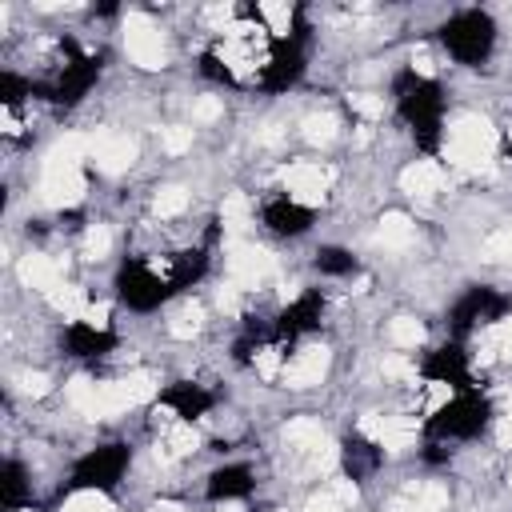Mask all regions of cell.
Listing matches in <instances>:
<instances>
[{
    "instance_id": "cell-1",
    "label": "cell",
    "mask_w": 512,
    "mask_h": 512,
    "mask_svg": "<svg viewBox=\"0 0 512 512\" xmlns=\"http://www.w3.org/2000/svg\"><path fill=\"white\" fill-rule=\"evenodd\" d=\"M84 160H88V136H64L52 144L40 180V192L52 208H72L84 200Z\"/></svg>"
},
{
    "instance_id": "cell-2",
    "label": "cell",
    "mask_w": 512,
    "mask_h": 512,
    "mask_svg": "<svg viewBox=\"0 0 512 512\" xmlns=\"http://www.w3.org/2000/svg\"><path fill=\"white\" fill-rule=\"evenodd\" d=\"M496 156V132L488 120L480 116H460L448 132H444V160L460 172H480L488 168Z\"/></svg>"
},
{
    "instance_id": "cell-3",
    "label": "cell",
    "mask_w": 512,
    "mask_h": 512,
    "mask_svg": "<svg viewBox=\"0 0 512 512\" xmlns=\"http://www.w3.org/2000/svg\"><path fill=\"white\" fill-rule=\"evenodd\" d=\"M224 268H228V280H232L240 292H252V288H260V284L276 272V260H272V252H268V248H260V244L232 240Z\"/></svg>"
},
{
    "instance_id": "cell-4",
    "label": "cell",
    "mask_w": 512,
    "mask_h": 512,
    "mask_svg": "<svg viewBox=\"0 0 512 512\" xmlns=\"http://www.w3.org/2000/svg\"><path fill=\"white\" fill-rule=\"evenodd\" d=\"M280 180H284V196H292L296 204L312 208V204H320V200L328 196L336 172H332L328 164H316V160H292V164L280 172Z\"/></svg>"
},
{
    "instance_id": "cell-5",
    "label": "cell",
    "mask_w": 512,
    "mask_h": 512,
    "mask_svg": "<svg viewBox=\"0 0 512 512\" xmlns=\"http://www.w3.org/2000/svg\"><path fill=\"white\" fill-rule=\"evenodd\" d=\"M488 412H492V404H488L484 396H472V392L460 396V392H456V396L432 416V428H436L440 436H472V432L484 428Z\"/></svg>"
},
{
    "instance_id": "cell-6",
    "label": "cell",
    "mask_w": 512,
    "mask_h": 512,
    "mask_svg": "<svg viewBox=\"0 0 512 512\" xmlns=\"http://www.w3.org/2000/svg\"><path fill=\"white\" fill-rule=\"evenodd\" d=\"M444 44L456 60H480L492 48V20L480 12H464L444 28Z\"/></svg>"
},
{
    "instance_id": "cell-7",
    "label": "cell",
    "mask_w": 512,
    "mask_h": 512,
    "mask_svg": "<svg viewBox=\"0 0 512 512\" xmlns=\"http://www.w3.org/2000/svg\"><path fill=\"white\" fill-rule=\"evenodd\" d=\"M124 48H128L132 64H140V68H164V60H168L164 32L148 16H140V12H132L124 20Z\"/></svg>"
},
{
    "instance_id": "cell-8",
    "label": "cell",
    "mask_w": 512,
    "mask_h": 512,
    "mask_svg": "<svg viewBox=\"0 0 512 512\" xmlns=\"http://www.w3.org/2000/svg\"><path fill=\"white\" fill-rule=\"evenodd\" d=\"M124 464H128L124 448H116V444H104V448L88 452V456L76 464V488H100V492H104L108 484H116V480H120Z\"/></svg>"
},
{
    "instance_id": "cell-9",
    "label": "cell",
    "mask_w": 512,
    "mask_h": 512,
    "mask_svg": "<svg viewBox=\"0 0 512 512\" xmlns=\"http://www.w3.org/2000/svg\"><path fill=\"white\" fill-rule=\"evenodd\" d=\"M88 160H92L100 172L116 176V172H124V168L136 160V144H132V136H124V132H96V136H88Z\"/></svg>"
},
{
    "instance_id": "cell-10",
    "label": "cell",
    "mask_w": 512,
    "mask_h": 512,
    "mask_svg": "<svg viewBox=\"0 0 512 512\" xmlns=\"http://www.w3.org/2000/svg\"><path fill=\"white\" fill-rule=\"evenodd\" d=\"M328 348L324 344H304V348H296L292 352V360L284 364V384L288 388H312V384H320L324 380V372H328Z\"/></svg>"
},
{
    "instance_id": "cell-11",
    "label": "cell",
    "mask_w": 512,
    "mask_h": 512,
    "mask_svg": "<svg viewBox=\"0 0 512 512\" xmlns=\"http://www.w3.org/2000/svg\"><path fill=\"white\" fill-rule=\"evenodd\" d=\"M16 276H20V284L24 288H36V292H52V288H60L64 280V264L60 260H52V256H44V252H28L20 264H16Z\"/></svg>"
},
{
    "instance_id": "cell-12",
    "label": "cell",
    "mask_w": 512,
    "mask_h": 512,
    "mask_svg": "<svg viewBox=\"0 0 512 512\" xmlns=\"http://www.w3.org/2000/svg\"><path fill=\"white\" fill-rule=\"evenodd\" d=\"M444 168L436 164V160H412L404 172H400V188L408 192V196H416V200H428V196H436V192H444Z\"/></svg>"
},
{
    "instance_id": "cell-13",
    "label": "cell",
    "mask_w": 512,
    "mask_h": 512,
    "mask_svg": "<svg viewBox=\"0 0 512 512\" xmlns=\"http://www.w3.org/2000/svg\"><path fill=\"white\" fill-rule=\"evenodd\" d=\"M264 224L272 232H280V236H296V232H304L312 224V208L296 204L292 196H280V200L264 204Z\"/></svg>"
},
{
    "instance_id": "cell-14",
    "label": "cell",
    "mask_w": 512,
    "mask_h": 512,
    "mask_svg": "<svg viewBox=\"0 0 512 512\" xmlns=\"http://www.w3.org/2000/svg\"><path fill=\"white\" fill-rule=\"evenodd\" d=\"M164 404H168L180 420H196V416H204V412L212 408V396H208L204 388H196V384H172V388L164 392Z\"/></svg>"
},
{
    "instance_id": "cell-15",
    "label": "cell",
    "mask_w": 512,
    "mask_h": 512,
    "mask_svg": "<svg viewBox=\"0 0 512 512\" xmlns=\"http://www.w3.org/2000/svg\"><path fill=\"white\" fill-rule=\"evenodd\" d=\"M248 488H252V472L240 468V464L216 468L212 480H208V496L212 500H240V496H248Z\"/></svg>"
},
{
    "instance_id": "cell-16",
    "label": "cell",
    "mask_w": 512,
    "mask_h": 512,
    "mask_svg": "<svg viewBox=\"0 0 512 512\" xmlns=\"http://www.w3.org/2000/svg\"><path fill=\"white\" fill-rule=\"evenodd\" d=\"M248 224H252V204H248V196H240V192L224 196V208H220V228H224V236L240 240V236L248 232Z\"/></svg>"
},
{
    "instance_id": "cell-17",
    "label": "cell",
    "mask_w": 512,
    "mask_h": 512,
    "mask_svg": "<svg viewBox=\"0 0 512 512\" xmlns=\"http://www.w3.org/2000/svg\"><path fill=\"white\" fill-rule=\"evenodd\" d=\"M376 240H380L384 248H408V244L416 240V224H412V216H404V212H388V216L380 220V228H376Z\"/></svg>"
},
{
    "instance_id": "cell-18",
    "label": "cell",
    "mask_w": 512,
    "mask_h": 512,
    "mask_svg": "<svg viewBox=\"0 0 512 512\" xmlns=\"http://www.w3.org/2000/svg\"><path fill=\"white\" fill-rule=\"evenodd\" d=\"M252 16L268 28V36L284 40V36H288V28H292V20H296V8H292V4H256V12H252Z\"/></svg>"
},
{
    "instance_id": "cell-19",
    "label": "cell",
    "mask_w": 512,
    "mask_h": 512,
    "mask_svg": "<svg viewBox=\"0 0 512 512\" xmlns=\"http://www.w3.org/2000/svg\"><path fill=\"white\" fill-rule=\"evenodd\" d=\"M388 340H392V348H400V352H416V348L424 344V324H420L416 316H396V320L388 324Z\"/></svg>"
},
{
    "instance_id": "cell-20",
    "label": "cell",
    "mask_w": 512,
    "mask_h": 512,
    "mask_svg": "<svg viewBox=\"0 0 512 512\" xmlns=\"http://www.w3.org/2000/svg\"><path fill=\"white\" fill-rule=\"evenodd\" d=\"M108 344H112L108 332H96V328H88V324H72V328H68V348H72L76 356H100Z\"/></svg>"
},
{
    "instance_id": "cell-21",
    "label": "cell",
    "mask_w": 512,
    "mask_h": 512,
    "mask_svg": "<svg viewBox=\"0 0 512 512\" xmlns=\"http://www.w3.org/2000/svg\"><path fill=\"white\" fill-rule=\"evenodd\" d=\"M200 328H204V308H200V304H184V308L168 320V336H172V340H192Z\"/></svg>"
},
{
    "instance_id": "cell-22",
    "label": "cell",
    "mask_w": 512,
    "mask_h": 512,
    "mask_svg": "<svg viewBox=\"0 0 512 512\" xmlns=\"http://www.w3.org/2000/svg\"><path fill=\"white\" fill-rule=\"evenodd\" d=\"M252 364H256V372H260L264 380H276V376H284L288 352H284L280 344H256V352H252Z\"/></svg>"
},
{
    "instance_id": "cell-23",
    "label": "cell",
    "mask_w": 512,
    "mask_h": 512,
    "mask_svg": "<svg viewBox=\"0 0 512 512\" xmlns=\"http://www.w3.org/2000/svg\"><path fill=\"white\" fill-rule=\"evenodd\" d=\"M408 496H412L416 512H448V488H444V484H436V480L416 484Z\"/></svg>"
},
{
    "instance_id": "cell-24",
    "label": "cell",
    "mask_w": 512,
    "mask_h": 512,
    "mask_svg": "<svg viewBox=\"0 0 512 512\" xmlns=\"http://www.w3.org/2000/svg\"><path fill=\"white\" fill-rule=\"evenodd\" d=\"M60 512H112V500H108V492H100V488H76V492L60 504Z\"/></svg>"
},
{
    "instance_id": "cell-25",
    "label": "cell",
    "mask_w": 512,
    "mask_h": 512,
    "mask_svg": "<svg viewBox=\"0 0 512 512\" xmlns=\"http://www.w3.org/2000/svg\"><path fill=\"white\" fill-rule=\"evenodd\" d=\"M316 268L328 272V276H352L356 272V256L344 252V248H320L316 252Z\"/></svg>"
},
{
    "instance_id": "cell-26",
    "label": "cell",
    "mask_w": 512,
    "mask_h": 512,
    "mask_svg": "<svg viewBox=\"0 0 512 512\" xmlns=\"http://www.w3.org/2000/svg\"><path fill=\"white\" fill-rule=\"evenodd\" d=\"M184 208H188V192H184L180 184L160 188V192H156V200H152V212H156L160 220H172V216H180Z\"/></svg>"
},
{
    "instance_id": "cell-27",
    "label": "cell",
    "mask_w": 512,
    "mask_h": 512,
    "mask_svg": "<svg viewBox=\"0 0 512 512\" xmlns=\"http://www.w3.org/2000/svg\"><path fill=\"white\" fill-rule=\"evenodd\" d=\"M348 108L360 116V124H376L384 116V96H376V92H352L348 96Z\"/></svg>"
},
{
    "instance_id": "cell-28",
    "label": "cell",
    "mask_w": 512,
    "mask_h": 512,
    "mask_svg": "<svg viewBox=\"0 0 512 512\" xmlns=\"http://www.w3.org/2000/svg\"><path fill=\"white\" fill-rule=\"evenodd\" d=\"M332 136H336V116H332V112H312V116H304V140L328 144Z\"/></svg>"
},
{
    "instance_id": "cell-29",
    "label": "cell",
    "mask_w": 512,
    "mask_h": 512,
    "mask_svg": "<svg viewBox=\"0 0 512 512\" xmlns=\"http://www.w3.org/2000/svg\"><path fill=\"white\" fill-rule=\"evenodd\" d=\"M112 252V232H108V224H92L88 232H84V256L88 260H104Z\"/></svg>"
},
{
    "instance_id": "cell-30",
    "label": "cell",
    "mask_w": 512,
    "mask_h": 512,
    "mask_svg": "<svg viewBox=\"0 0 512 512\" xmlns=\"http://www.w3.org/2000/svg\"><path fill=\"white\" fill-rule=\"evenodd\" d=\"M160 148H164L168 156H180V152H188V148H192V128H184V124L160 128Z\"/></svg>"
},
{
    "instance_id": "cell-31",
    "label": "cell",
    "mask_w": 512,
    "mask_h": 512,
    "mask_svg": "<svg viewBox=\"0 0 512 512\" xmlns=\"http://www.w3.org/2000/svg\"><path fill=\"white\" fill-rule=\"evenodd\" d=\"M380 372H384L388 380H416V360H408L404 352H392V356H384Z\"/></svg>"
},
{
    "instance_id": "cell-32",
    "label": "cell",
    "mask_w": 512,
    "mask_h": 512,
    "mask_svg": "<svg viewBox=\"0 0 512 512\" xmlns=\"http://www.w3.org/2000/svg\"><path fill=\"white\" fill-rule=\"evenodd\" d=\"M220 116H224V104H220L216 96H204V100L192 104V120H196V124H212V120H220Z\"/></svg>"
},
{
    "instance_id": "cell-33",
    "label": "cell",
    "mask_w": 512,
    "mask_h": 512,
    "mask_svg": "<svg viewBox=\"0 0 512 512\" xmlns=\"http://www.w3.org/2000/svg\"><path fill=\"white\" fill-rule=\"evenodd\" d=\"M16 380H20V392L24 396H44L48 392V376L44 372H20Z\"/></svg>"
},
{
    "instance_id": "cell-34",
    "label": "cell",
    "mask_w": 512,
    "mask_h": 512,
    "mask_svg": "<svg viewBox=\"0 0 512 512\" xmlns=\"http://www.w3.org/2000/svg\"><path fill=\"white\" fill-rule=\"evenodd\" d=\"M304 512H344V504L336 500V492L328 488V492H316L312 500H308V508Z\"/></svg>"
},
{
    "instance_id": "cell-35",
    "label": "cell",
    "mask_w": 512,
    "mask_h": 512,
    "mask_svg": "<svg viewBox=\"0 0 512 512\" xmlns=\"http://www.w3.org/2000/svg\"><path fill=\"white\" fill-rule=\"evenodd\" d=\"M496 340H500V356L512 360V316H504V320L496 324Z\"/></svg>"
},
{
    "instance_id": "cell-36",
    "label": "cell",
    "mask_w": 512,
    "mask_h": 512,
    "mask_svg": "<svg viewBox=\"0 0 512 512\" xmlns=\"http://www.w3.org/2000/svg\"><path fill=\"white\" fill-rule=\"evenodd\" d=\"M384 512H416V504H412V496H396V500H388Z\"/></svg>"
},
{
    "instance_id": "cell-37",
    "label": "cell",
    "mask_w": 512,
    "mask_h": 512,
    "mask_svg": "<svg viewBox=\"0 0 512 512\" xmlns=\"http://www.w3.org/2000/svg\"><path fill=\"white\" fill-rule=\"evenodd\" d=\"M500 444H512V408L500 412Z\"/></svg>"
},
{
    "instance_id": "cell-38",
    "label": "cell",
    "mask_w": 512,
    "mask_h": 512,
    "mask_svg": "<svg viewBox=\"0 0 512 512\" xmlns=\"http://www.w3.org/2000/svg\"><path fill=\"white\" fill-rule=\"evenodd\" d=\"M148 512H184V508H180V504H172V500H160V504H152Z\"/></svg>"
},
{
    "instance_id": "cell-39",
    "label": "cell",
    "mask_w": 512,
    "mask_h": 512,
    "mask_svg": "<svg viewBox=\"0 0 512 512\" xmlns=\"http://www.w3.org/2000/svg\"><path fill=\"white\" fill-rule=\"evenodd\" d=\"M12 512H32V508H12Z\"/></svg>"
}]
</instances>
